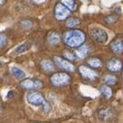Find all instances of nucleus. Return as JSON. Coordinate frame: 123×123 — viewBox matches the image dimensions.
I'll list each match as a JSON object with an SVG mask.
<instances>
[{
    "label": "nucleus",
    "mask_w": 123,
    "mask_h": 123,
    "mask_svg": "<svg viewBox=\"0 0 123 123\" xmlns=\"http://www.w3.org/2000/svg\"><path fill=\"white\" fill-rule=\"evenodd\" d=\"M63 40L68 47L78 48L85 42V33L81 30H69L64 33Z\"/></svg>",
    "instance_id": "nucleus-1"
},
{
    "label": "nucleus",
    "mask_w": 123,
    "mask_h": 123,
    "mask_svg": "<svg viewBox=\"0 0 123 123\" xmlns=\"http://www.w3.org/2000/svg\"><path fill=\"white\" fill-rule=\"evenodd\" d=\"M90 36L98 43H105L109 38L107 31L102 28H99V27H93V28H91Z\"/></svg>",
    "instance_id": "nucleus-2"
},
{
    "label": "nucleus",
    "mask_w": 123,
    "mask_h": 123,
    "mask_svg": "<svg viewBox=\"0 0 123 123\" xmlns=\"http://www.w3.org/2000/svg\"><path fill=\"white\" fill-rule=\"evenodd\" d=\"M71 81L70 77L68 74H64V73H58L55 74L54 76H52L51 78V82L54 86H57V87H60V86H65V85L69 84Z\"/></svg>",
    "instance_id": "nucleus-3"
},
{
    "label": "nucleus",
    "mask_w": 123,
    "mask_h": 123,
    "mask_svg": "<svg viewBox=\"0 0 123 123\" xmlns=\"http://www.w3.org/2000/svg\"><path fill=\"white\" fill-rule=\"evenodd\" d=\"M27 101L35 107H43L46 102L43 95L39 92H29L27 94Z\"/></svg>",
    "instance_id": "nucleus-4"
},
{
    "label": "nucleus",
    "mask_w": 123,
    "mask_h": 123,
    "mask_svg": "<svg viewBox=\"0 0 123 123\" xmlns=\"http://www.w3.org/2000/svg\"><path fill=\"white\" fill-rule=\"evenodd\" d=\"M43 86V83L39 80H35V79H26L21 82V87L27 90H33V89H39Z\"/></svg>",
    "instance_id": "nucleus-5"
},
{
    "label": "nucleus",
    "mask_w": 123,
    "mask_h": 123,
    "mask_svg": "<svg viewBox=\"0 0 123 123\" xmlns=\"http://www.w3.org/2000/svg\"><path fill=\"white\" fill-rule=\"evenodd\" d=\"M70 15V11L68 9L66 6H64L62 3H58L55 6V18L58 21H62L68 18Z\"/></svg>",
    "instance_id": "nucleus-6"
},
{
    "label": "nucleus",
    "mask_w": 123,
    "mask_h": 123,
    "mask_svg": "<svg viewBox=\"0 0 123 123\" xmlns=\"http://www.w3.org/2000/svg\"><path fill=\"white\" fill-rule=\"evenodd\" d=\"M54 60H55V63L58 65V67L62 68V69L66 70V71H70V73L74 70V66L73 64H71L68 60L63 59V58L58 57V56L54 57Z\"/></svg>",
    "instance_id": "nucleus-7"
},
{
    "label": "nucleus",
    "mask_w": 123,
    "mask_h": 123,
    "mask_svg": "<svg viewBox=\"0 0 123 123\" xmlns=\"http://www.w3.org/2000/svg\"><path fill=\"white\" fill-rule=\"evenodd\" d=\"M79 70H80L82 77H83L84 79H86V80L93 81V80H95V79L98 77V74H97L96 71H94L93 69H91V68L87 67V66L82 65V66H80V68H79Z\"/></svg>",
    "instance_id": "nucleus-8"
},
{
    "label": "nucleus",
    "mask_w": 123,
    "mask_h": 123,
    "mask_svg": "<svg viewBox=\"0 0 123 123\" xmlns=\"http://www.w3.org/2000/svg\"><path fill=\"white\" fill-rule=\"evenodd\" d=\"M107 67L112 73H117V71H119L122 68V62L119 59L113 58V59H111L107 63Z\"/></svg>",
    "instance_id": "nucleus-9"
},
{
    "label": "nucleus",
    "mask_w": 123,
    "mask_h": 123,
    "mask_svg": "<svg viewBox=\"0 0 123 123\" xmlns=\"http://www.w3.org/2000/svg\"><path fill=\"white\" fill-rule=\"evenodd\" d=\"M76 54V57L79 58V59H84V58H86V56L88 55V53H89V48H88V46L86 45H81L80 47L77 48L76 52H74Z\"/></svg>",
    "instance_id": "nucleus-10"
},
{
    "label": "nucleus",
    "mask_w": 123,
    "mask_h": 123,
    "mask_svg": "<svg viewBox=\"0 0 123 123\" xmlns=\"http://www.w3.org/2000/svg\"><path fill=\"white\" fill-rule=\"evenodd\" d=\"M40 66L47 73H52V71L55 69V65H54L53 61H51L49 59H45L40 62Z\"/></svg>",
    "instance_id": "nucleus-11"
},
{
    "label": "nucleus",
    "mask_w": 123,
    "mask_h": 123,
    "mask_svg": "<svg viewBox=\"0 0 123 123\" xmlns=\"http://www.w3.org/2000/svg\"><path fill=\"white\" fill-rule=\"evenodd\" d=\"M98 116L102 120H110V119L114 116V112L111 109H102V110L98 113Z\"/></svg>",
    "instance_id": "nucleus-12"
},
{
    "label": "nucleus",
    "mask_w": 123,
    "mask_h": 123,
    "mask_svg": "<svg viewBox=\"0 0 123 123\" xmlns=\"http://www.w3.org/2000/svg\"><path fill=\"white\" fill-rule=\"evenodd\" d=\"M111 49L116 54H122L123 53V43L121 40H115L112 43Z\"/></svg>",
    "instance_id": "nucleus-13"
},
{
    "label": "nucleus",
    "mask_w": 123,
    "mask_h": 123,
    "mask_svg": "<svg viewBox=\"0 0 123 123\" xmlns=\"http://www.w3.org/2000/svg\"><path fill=\"white\" fill-rule=\"evenodd\" d=\"M77 0H61V3L66 6V7L69 9V11H76L77 9V3H76Z\"/></svg>",
    "instance_id": "nucleus-14"
},
{
    "label": "nucleus",
    "mask_w": 123,
    "mask_h": 123,
    "mask_svg": "<svg viewBox=\"0 0 123 123\" xmlns=\"http://www.w3.org/2000/svg\"><path fill=\"white\" fill-rule=\"evenodd\" d=\"M12 76L17 78V79H23V78H25L26 76V74L24 73V71L22 69H20L19 67H12Z\"/></svg>",
    "instance_id": "nucleus-15"
},
{
    "label": "nucleus",
    "mask_w": 123,
    "mask_h": 123,
    "mask_svg": "<svg viewBox=\"0 0 123 123\" xmlns=\"http://www.w3.org/2000/svg\"><path fill=\"white\" fill-rule=\"evenodd\" d=\"M88 64L93 67V68H100L102 66V62L100 59H98V58H91V59H89L87 61Z\"/></svg>",
    "instance_id": "nucleus-16"
},
{
    "label": "nucleus",
    "mask_w": 123,
    "mask_h": 123,
    "mask_svg": "<svg viewBox=\"0 0 123 123\" xmlns=\"http://www.w3.org/2000/svg\"><path fill=\"white\" fill-rule=\"evenodd\" d=\"M60 42V36H59V33L57 32H53L50 34L49 36V43L51 45H58Z\"/></svg>",
    "instance_id": "nucleus-17"
},
{
    "label": "nucleus",
    "mask_w": 123,
    "mask_h": 123,
    "mask_svg": "<svg viewBox=\"0 0 123 123\" xmlns=\"http://www.w3.org/2000/svg\"><path fill=\"white\" fill-rule=\"evenodd\" d=\"M101 95L104 96L105 98H111L112 97V95H113V92H112V89L110 87H108V86H102L101 87Z\"/></svg>",
    "instance_id": "nucleus-18"
},
{
    "label": "nucleus",
    "mask_w": 123,
    "mask_h": 123,
    "mask_svg": "<svg viewBox=\"0 0 123 123\" xmlns=\"http://www.w3.org/2000/svg\"><path fill=\"white\" fill-rule=\"evenodd\" d=\"M105 83L108 85H115L117 83V78L114 76H111V74H108L105 78Z\"/></svg>",
    "instance_id": "nucleus-19"
},
{
    "label": "nucleus",
    "mask_w": 123,
    "mask_h": 123,
    "mask_svg": "<svg viewBox=\"0 0 123 123\" xmlns=\"http://www.w3.org/2000/svg\"><path fill=\"white\" fill-rule=\"evenodd\" d=\"M80 24V20H78V19H74V18H69L66 21V26L67 27H74V26H77Z\"/></svg>",
    "instance_id": "nucleus-20"
},
{
    "label": "nucleus",
    "mask_w": 123,
    "mask_h": 123,
    "mask_svg": "<svg viewBox=\"0 0 123 123\" xmlns=\"http://www.w3.org/2000/svg\"><path fill=\"white\" fill-rule=\"evenodd\" d=\"M63 56L65 57L66 59L70 60V61L76 59V55H74V53H71L70 51H68V50H64L63 51Z\"/></svg>",
    "instance_id": "nucleus-21"
},
{
    "label": "nucleus",
    "mask_w": 123,
    "mask_h": 123,
    "mask_svg": "<svg viewBox=\"0 0 123 123\" xmlns=\"http://www.w3.org/2000/svg\"><path fill=\"white\" fill-rule=\"evenodd\" d=\"M21 25L25 30H29L33 27V23L31 21H29V20H24V21L21 22Z\"/></svg>",
    "instance_id": "nucleus-22"
},
{
    "label": "nucleus",
    "mask_w": 123,
    "mask_h": 123,
    "mask_svg": "<svg viewBox=\"0 0 123 123\" xmlns=\"http://www.w3.org/2000/svg\"><path fill=\"white\" fill-rule=\"evenodd\" d=\"M6 43H7V37L4 33H0V49L4 48L6 46Z\"/></svg>",
    "instance_id": "nucleus-23"
},
{
    "label": "nucleus",
    "mask_w": 123,
    "mask_h": 123,
    "mask_svg": "<svg viewBox=\"0 0 123 123\" xmlns=\"http://www.w3.org/2000/svg\"><path fill=\"white\" fill-rule=\"evenodd\" d=\"M28 48H29L28 43H23V45H21L20 47H18L16 49V53H23V52H25Z\"/></svg>",
    "instance_id": "nucleus-24"
},
{
    "label": "nucleus",
    "mask_w": 123,
    "mask_h": 123,
    "mask_svg": "<svg viewBox=\"0 0 123 123\" xmlns=\"http://www.w3.org/2000/svg\"><path fill=\"white\" fill-rule=\"evenodd\" d=\"M117 20H118V18L116 16H110V17H107L105 21L108 24H114V23L117 22Z\"/></svg>",
    "instance_id": "nucleus-25"
},
{
    "label": "nucleus",
    "mask_w": 123,
    "mask_h": 123,
    "mask_svg": "<svg viewBox=\"0 0 123 123\" xmlns=\"http://www.w3.org/2000/svg\"><path fill=\"white\" fill-rule=\"evenodd\" d=\"M43 112H45L46 114H48V113L51 111V105H50L49 102H47V101H46V102H45V105H43Z\"/></svg>",
    "instance_id": "nucleus-26"
},
{
    "label": "nucleus",
    "mask_w": 123,
    "mask_h": 123,
    "mask_svg": "<svg viewBox=\"0 0 123 123\" xmlns=\"http://www.w3.org/2000/svg\"><path fill=\"white\" fill-rule=\"evenodd\" d=\"M12 95H13V91H9L7 93V95H6V98H11Z\"/></svg>",
    "instance_id": "nucleus-27"
},
{
    "label": "nucleus",
    "mask_w": 123,
    "mask_h": 123,
    "mask_svg": "<svg viewBox=\"0 0 123 123\" xmlns=\"http://www.w3.org/2000/svg\"><path fill=\"white\" fill-rule=\"evenodd\" d=\"M33 1L35 2V3H43L46 0H33Z\"/></svg>",
    "instance_id": "nucleus-28"
},
{
    "label": "nucleus",
    "mask_w": 123,
    "mask_h": 123,
    "mask_svg": "<svg viewBox=\"0 0 123 123\" xmlns=\"http://www.w3.org/2000/svg\"><path fill=\"white\" fill-rule=\"evenodd\" d=\"M4 2H5V0H0V6L4 4Z\"/></svg>",
    "instance_id": "nucleus-29"
},
{
    "label": "nucleus",
    "mask_w": 123,
    "mask_h": 123,
    "mask_svg": "<svg viewBox=\"0 0 123 123\" xmlns=\"http://www.w3.org/2000/svg\"><path fill=\"white\" fill-rule=\"evenodd\" d=\"M0 66H1V62H0Z\"/></svg>",
    "instance_id": "nucleus-30"
},
{
    "label": "nucleus",
    "mask_w": 123,
    "mask_h": 123,
    "mask_svg": "<svg viewBox=\"0 0 123 123\" xmlns=\"http://www.w3.org/2000/svg\"><path fill=\"white\" fill-rule=\"evenodd\" d=\"M122 77H123V74H122Z\"/></svg>",
    "instance_id": "nucleus-31"
}]
</instances>
